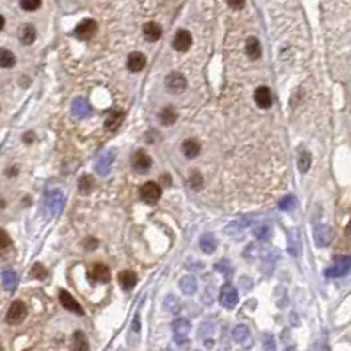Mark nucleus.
I'll return each instance as SVG.
<instances>
[{
	"label": "nucleus",
	"instance_id": "f257e3e1",
	"mask_svg": "<svg viewBox=\"0 0 351 351\" xmlns=\"http://www.w3.org/2000/svg\"><path fill=\"white\" fill-rule=\"evenodd\" d=\"M139 195H141V200L146 204H155L160 200L162 197V186L158 185V183H153V181H148V183H144L139 190Z\"/></svg>",
	"mask_w": 351,
	"mask_h": 351
},
{
	"label": "nucleus",
	"instance_id": "f03ea898",
	"mask_svg": "<svg viewBox=\"0 0 351 351\" xmlns=\"http://www.w3.org/2000/svg\"><path fill=\"white\" fill-rule=\"evenodd\" d=\"M27 316V304L23 301H14L5 314V321L9 325H19Z\"/></svg>",
	"mask_w": 351,
	"mask_h": 351
},
{
	"label": "nucleus",
	"instance_id": "7ed1b4c3",
	"mask_svg": "<svg viewBox=\"0 0 351 351\" xmlns=\"http://www.w3.org/2000/svg\"><path fill=\"white\" fill-rule=\"evenodd\" d=\"M65 206V197L60 190H51L46 199V207L49 211V216H58Z\"/></svg>",
	"mask_w": 351,
	"mask_h": 351
},
{
	"label": "nucleus",
	"instance_id": "20e7f679",
	"mask_svg": "<svg viewBox=\"0 0 351 351\" xmlns=\"http://www.w3.org/2000/svg\"><path fill=\"white\" fill-rule=\"evenodd\" d=\"M190 321L185 318H177L172 323V332H174V341L177 344H186L188 342V334H190Z\"/></svg>",
	"mask_w": 351,
	"mask_h": 351
},
{
	"label": "nucleus",
	"instance_id": "39448f33",
	"mask_svg": "<svg viewBox=\"0 0 351 351\" xmlns=\"http://www.w3.org/2000/svg\"><path fill=\"white\" fill-rule=\"evenodd\" d=\"M351 269V256H341V258L335 260L332 267H328L325 271V276L327 277H341L346 276L348 271Z\"/></svg>",
	"mask_w": 351,
	"mask_h": 351
},
{
	"label": "nucleus",
	"instance_id": "423d86ee",
	"mask_svg": "<svg viewBox=\"0 0 351 351\" xmlns=\"http://www.w3.org/2000/svg\"><path fill=\"white\" fill-rule=\"evenodd\" d=\"M220 302L226 309H234L239 302V293L232 285H223L222 291H220Z\"/></svg>",
	"mask_w": 351,
	"mask_h": 351
},
{
	"label": "nucleus",
	"instance_id": "0eeeda50",
	"mask_svg": "<svg viewBox=\"0 0 351 351\" xmlns=\"http://www.w3.org/2000/svg\"><path fill=\"white\" fill-rule=\"evenodd\" d=\"M97 21L95 19H83L81 23L76 27L74 33L78 39H83V41H86V39H92L95 33H97Z\"/></svg>",
	"mask_w": 351,
	"mask_h": 351
},
{
	"label": "nucleus",
	"instance_id": "6e6552de",
	"mask_svg": "<svg viewBox=\"0 0 351 351\" xmlns=\"http://www.w3.org/2000/svg\"><path fill=\"white\" fill-rule=\"evenodd\" d=\"M165 88L171 93L177 95L186 88V78L179 72H171V74L165 78Z\"/></svg>",
	"mask_w": 351,
	"mask_h": 351
},
{
	"label": "nucleus",
	"instance_id": "1a4fd4ad",
	"mask_svg": "<svg viewBox=\"0 0 351 351\" xmlns=\"http://www.w3.org/2000/svg\"><path fill=\"white\" fill-rule=\"evenodd\" d=\"M90 279L93 283H107L111 279V271L107 265L104 263H95L92 269H90Z\"/></svg>",
	"mask_w": 351,
	"mask_h": 351
},
{
	"label": "nucleus",
	"instance_id": "9d476101",
	"mask_svg": "<svg viewBox=\"0 0 351 351\" xmlns=\"http://www.w3.org/2000/svg\"><path fill=\"white\" fill-rule=\"evenodd\" d=\"M60 304L64 305L65 309H69L70 313H76V314H79V316H83L84 314V309L81 307V304L76 301L74 297L70 295L69 291L60 290Z\"/></svg>",
	"mask_w": 351,
	"mask_h": 351
},
{
	"label": "nucleus",
	"instance_id": "9b49d317",
	"mask_svg": "<svg viewBox=\"0 0 351 351\" xmlns=\"http://www.w3.org/2000/svg\"><path fill=\"white\" fill-rule=\"evenodd\" d=\"M172 46L179 53L188 51L190 46H191V33L188 30H177V33L174 35V41H172Z\"/></svg>",
	"mask_w": 351,
	"mask_h": 351
},
{
	"label": "nucleus",
	"instance_id": "f8f14e48",
	"mask_svg": "<svg viewBox=\"0 0 351 351\" xmlns=\"http://www.w3.org/2000/svg\"><path fill=\"white\" fill-rule=\"evenodd\" d=\"M151 157H149L146 151H135L134 157H132V165L137 172H146L151 169Z\"/></svg>",
	"mask_w": 351,
	"mask_h": 351
},
{
	"label": "nucleus",
	"instance_id": "ddd939ff",
	"mask_svg": "<svg viewBox=\"0 0 351 351\" xmlns=\"http://www.w3.org/2000/svg\"><path fill=\"white\" fill-rule=\"evenodd\" d=\"M255 102H256V106L262 107V109H267V107L272 106V93H271V90H269L267 86L256 88V92H255Z\"/></svg>",
	"mask_w": 351,
	"mask_h": 351
},
{
	"label": "nucleus",
	"instance_id": "4468645a",
	"mask_svg": "<svg viewBox=\"0 0 351 351\" xmlns=\"http://www.w3.org/2000/svg\"><path fill=\"white\" fill-rule=\"evenodd\" d=\"M143 33H144V37H146V41L157 42L158 39L162 37V27L158 23H155V21H149V23L144 25Z\"/></svg>",
	"mask_w": 351,
	"mask_h": 351
},
{
	"label": "nucleus",
	"instance_id": "2eb2a0df",
	"mask_svg": "<svg viewBox=\"0 0 351 351\" xmlns=\"http://www.w3.org/2000/svg\"><path fill=\"white\" fill-rule=\"evenodd\" d=\"M127 67H128L130 72H141V70L146 67V56H144L143 53H132V55L128 56Z\"/></svg>",
	"mask_w": 351,
	"mask_h": 351
},
{
	"label": "nucleus",
	"instance_id": "dca6fc26",
	"mask_svg": "<svg viewBox=\"0 0 351 351\" xmlns=\"http://www.w3.org/2000/svg\"><path fill=\"white\" fill-rule=\"evenodd\" d=\"M118 281H120V287L123 288V290L128 291L137 285V274H135L134 271H123V272H120V276H118Z\"/></svg>",
	"mask_w": 351,
	"mask_h": 351
},
{
	"label": "nucleus",
	"instance_id": "f3484780",
	"mask_svg": "<svg viewBox=\"0 0 351 351\" xmlns=\"http://www.w3.org/2000/svg\"><path fill=\"white\" fill-rule=\"evenodd\" d=\"M70 351H90L88 339L81 330L74 332V335H72V341H70Z\"/></svg>",
	"mask_w": 351,
	"mask_h": 351
},
{
	"label": "nucleus",
	"instance_id": "a211bd4d",
	"mask_svg": "<svg viewBox=\"0 0 351 351\" xmlns=\"http://www.w3.org/2000/svg\"><path fill=\"white\" fill-rule=\"evenodd\" d=\"M2 285L7 291H14L18 287V274L13 269H4L2 271Z\"/></svg>",
	"mask_w": 351,
	"mask_h": 351
},
{
	"label": "nucleus",
	"instance_id": "6ab92c4d",
	"mask_svg": "<svg viewBox=\"0 0 351 351\" xmlns=\"http://www.w3.org/2000/svg\"><path fill=\"white\" fill-rule=\"evenodd\" d=\"M112 160H114V151H106V153H104V155L98 158V162H97V172H98V174H100V176L109 174V169H111V165H112Z\"/></svg>",
	"mask_w": 351,
	"mask_h": 351
},
{
	"label": "nucleus",
	"instance_id": "aec40b11",
	"mask_svg": "<svg viewBox=\"0 0 351 351\" xmlns=\"http://www.w3.org/2000/svg\"><path fill=\"white\" fill-rule=\"evenodd\" d=\"M72 112L78 118H88V116L92 114V107H90V104L84 98H76L72 102Z\"/></svg>",
	"mask_w": 351,
	"mask_h": 351
},
{
	"label": "nucleus",
	"instance_id": "412c9836",
	"mask_svg": "<svg viewBox=\"0 0 351 351\" xmlns=\"http://www.w3.org/2000/svg\"><path fill=\"white\" fill-rule=\"evenodd\" d=\"M123 120H125V112L123 111H112L111 114L106 118V130H109V132L118 130Z\"/></svg>",
	"mask_w": 351,
	"mask_h": 351
},
{
	"label": "nucleus",
	"instance_id": "4be33fe9",
	"mask_svg": "<svg viewBox=\"0 0 351 351\" xmlns=\"http://www.w3.org/2000/svg\"><path fill=\"white\" fill-rule=\"evenodd\" d=\"M246 55L250 56L251 60H258L262 56V46L256 37H250L246 41Z\"/></svg>",
	"mask_w": 351,
	"mask_h": 351
},
{
	"label": "nucleus",
	"instance_id": "5701e85b",
	"mask_svg": "<svg viewBox=\"0 0 351 351\" xmlns=\"http://www.w3.org/2000/svg\"><path fill=\"white\" fill-rule=\"evenodd\" d=\"M181 149H183L186 158H195L199 157L200 153V143L197 139H186L185 143H183V146H181Z\"/></svg>",
	"mask_w": 351,
	"mask_h": 351
},
{
	"label": "nucleus",
	"instance_id": "b1692460",
	"mask_svg": "<svg viewBox=\"0 0 351 351\" xmlns=\"http://www.w3.org/2000/svg\"><path fill=\"white\" fill-rule=\"evenodd\" d=\"M314 239H316V244L318 246H327L330 240H332V230L328 226H316L314 230Z\"/></svg>",
	"mask_w": 351,
	"mask_h": 351
},
{
	"label": "nucleus",
	"instance_id": "393cba45",
	"mask_svg": "<svg viewBox=\"0 0 351 351\" xmlns=\"http://www.w3.org/2000/svg\"><path fill=\"white\" fill-rule=\"evenodd\" d=\"M179 288L183 290L185 295H193L197 291V279L195 276H183L179 279Z\"/></svg>",
	"mask_w": 351,
	"mask_h": 351
},
{
	"label": "nucleus",
	"instance_id": "a878e982",
	"mask_svg": "<svg viewBox=\"0 0 351 351\" xmlns=\"http://www.w3.org/2000/svg\"><path fill=\"white\" fill-rule=\"evenodd\" d=\"M160 121H162L163 125H174L176 121H177V111H176L174 106H165L160 111Z\"/></svg>",
	"mask_w": 351,
	"mask_h": 351
},
{
	"label": "nucleus",
	"instance_id": "bb28decb",
	"mask_svg": "<svg viewBox=\"0 0 351 351\" xmlns=\"http://www.w3.org/2000/svg\"><path fill=\"white\" fill-rule=\"evenodd\" d=\"M200 248H202L204 253H213L218 248V240L213 234H204L200 237Z\"/></svg>",
	"mask_w": 351,
	"mask_h": 351
},
{
	"label": "nucleus",
	"instance_id": "cd10ccee",
	"mask_svg": "<svg viewBox=\"0 0 351 351\" xmlns=\"http://www.w3.org/2000/svg\"><path fill=\"white\" fill-rule=\"evenodd\" d=\"M311 160H313V157H311V153L307 151V149H304V148L299 149L297 163H299V169H301V172H307V171H309Z\"/></svg>",
	"mask_w": 351,
	"mask_h": 351
},
{
	"label": "nucleus",
	"instance_id": "c85d7f7f",
	"mask_svg": "<svg viewBox=\"0 0 351 351\" xmlns=\"http://www.w3.org/2000/svg\"><path fill=\"white\" fill-rule=\"evenodd\" d=\"M35 37H37V32H35V27H33V25H25V27L21 28L19 39H21L23 44H32V42L35 41Z\"/></svg>",
	"mask_w": 351,
	"mask_h": 351
},
{
	"label": "nucleus",
	"instance_id": "c756f323",
	"mask_svg": "<svg viewBox=\"0 0 351 351\" xmlns=\"http://www.w3.org/2000/svg\"><path fill=\"white\" fill-rule=\"evenodd\" d=\"M14 64H16V58H14V55L9 49L0 51V65H2L4 69H11Z\"/></svg>",
	"mask_w": 351,
	"mask_h": 351
},
{
	"label": "nucleus",
	"instance_id": "7c9ffc66",
	"mask_svg": "<svg viewBox=\"0 0 351 351\" xmlns=\"http://www.w3.org/2000/svg\"><path fill=\"white\" fill-rule=\"evenodd\" d=\"M232 335H234V339H236L237 342H246L248 337H250V330H248L246 325H237V327L234 328Z\"/></svg>",
	"mask_w": 351,
	"mask_h": 351
},
{
	"label": "nucleus",
	"instance_id": "2f4dec72",
	"mask_svg": "<svg viewBox=\"0 0 351 351\" xmlns=\"http://www.w3.org/2000/svg\"><path fill=\"white\" fill-rule=\"evenodd\" d=\"M93 188H95V181H93L92 176H83L79 179V191L81 193H90Z\"/></svg>",
	"mask_w": 351,
	"mask_h": 351
},
{
	"label": "nucleus",
	"instance_id": "473e14b6",
	"mask_svg": "<svg viewBox=\"0 0 351 351\" xmlns=\"http://www.w3.org/2000/svg\"><path fill=\"white\" fill-rule=\"evenodd\" d=\"M204 185V179H202V174L197 171H193L191 174H190V186L193 190H200Z\"/></svg>",
	"mask_w": 351,
	"mask_h": 351
},
{
	"label": "nucleus",
	"instance_id": "72a5a7b5",
	"mask_svg": "<svg viewBox=\"0 0 351 351\" xmlns=\"http://www.w3.org/2000/svg\"><path fill=\"white\" fill-rule=\"evenodd\" d=\"M41 4L42 0H19V5L25 11H37L41 7Z\"/></svg>",
	"mask_w": 351,
	"mask_h": 351
},
{
	"label": "nucleus",
	"instance_id": "f704fd0d",
	"mask_svg": "<svg viewBox=\"0 0 351 351\" xmlns=\"http://www.w3.org/2000/svg\"><path fill=\"white\" fill-rule=\"evenodd\" d=\"M11 248H13V242H11L7 232H2V250H0L2 256H7V253H9Z\"/></svg>",
	"mask_w": 351,
	"mask_h": 351
},
{
	"label": "nucleus",
	"instance_id": "c9c22d12",
	"mask_svg": "<svg viewBox=\"0 0 351 351\" xmlns=\"http://www.w3.org/2000/svg\"><path fill=\"white\" fill-rule=\"evenodd\" d=\"M293 206H295V199H293L291 195L285 197V199H283L281 202H279V209H281V211H290V209L293 207Z\"/></svg>",
	"mask_w": 351,
	"mask_h": 351
},
{
	"label": "nucleus",
	"instance_id": "e433bc0d",
	"mask_svg": "<svg viewBox=\"0 0 351 351\" xmlns=\"http://www.w3.org/2000/svg\"><path fill=\"white\" fill-rule=\"evenodd\" d=\"M32 276H35L37 279H46L48 271L42 267L41 263H35V265H33V269H32Z\"/></svg>",
	"mask_w": 351,
	"mask_h": 351
},
{
	"label": "nucleus",
	"instance_id": "4c0bfd02",
	"mask_svg": "<svg viewBox=\"0 0 351 351\" xmlns=\"http://www.w3.org/2000/svg\"><path fill=\"white\" fill-rule=\"evenodd\" d=\"M269 226L267 225H262V226H256L255 228V236L258 237L260 240H265V239H269Z\"/></svg>",
	"mask_w": 351,
	"mask_h": 351
},
{
	"label": "nucleus",
	"instance_id": "58836bf2",
	"mask_svg": "<svg viewBox=\"0 0 351 351\" xmlns=\"http://www.w3.org/2000/svg\"><path fill=\"white\" fill-rule=\"evenodd\" d=\"M83 246L88 251H93L95 248H98V240L95 239V237H86V239L83 240Z\"/></svg>",
	"mask_w": 351,
	"mask_h": 351
},
{
	"label": "nucleus",
	"instance_id": "ea45409f",
	"mask_svg": "<svg viewBox=\"0 0 351 351\" xmlns=\"http://www.w3.org/2000/svg\"><path fill=\"white\" fill-rule=\"evenodd\" d=\"M263 348H265V351H274L276 350V344H274V337L269 334V335H265V339H263Z\"/></svg>",
	"mask_w": 351,
	"mask_h": 351
},
{
	"label": "nucleus",
	"instance_id": "a19ab883",
	"mask_svg": "<svg viewBox=\"0 0 351 351\" xmlns=\"http://www.w3.org/2000/svg\"><path fill=\"white\" fill-rule=\"evenodd\" d=\"M226 4L230 5L232 9H242L246 4V0H226Z\"/></svg>",
	"mask_w": 351,
	"mask_h": 351
},
{
	"label": "nucleus",
	"instance_id": "79ce46f5",
	"mask_svg": "<svg viewBox=\"0 0 351 351\" xmlns=\"http://www.w3.org/2000/svg\"><path fill=\"white\" fill-rule=\"evenodd\" d=\"M162 183H163V185H165V186H169V185H171V183H172L171 176L163 174V176H162Z\"/></svg>",
	"mask_w": 351,
	"mask_h": 351
},
{
	"label": "nucleus",
	"instance_id": "37998d69",
	"mask_svg": "<svg viewBox=\"0 0 351 351\" xmlns=\"http://www.w3.org/2000/svg\"><path fill=\"white\" fill-rule=\"evenodd\" d=\"M344 234H346V237H350V239H351V220H350V222H348L346 230H344Z\"/></svg>",
	"mask_w": 351,
	"mask_h": 351
},
{
	"label": "nucleus",
	"instance_id": "c03bdc74",
	"mask_svg": "<svg viewBox=\"0 0 351 351\" xmlns=\"http://www.w3.org/2000/svg\"><path fill=\"white\" fill-rule=\"evenodd\" d=\"M134 332H139V316H135L134 319Z\"/></svg>",
	"mask_w": 351,
	"mask_h": 351
},
{
	"label": "nucleus",
	"instance_id": "a18cd8bd",
	"mask_svg": "<svg viewBox=\"0 0 351 351\" xmlns=\"http://www.w3.org/2000/svg\"><path fill=\"white\" fill-rule=\"evenodd\" d=\"M162 351H174L172 348H165V350H162Z\"/></svg>",
	"mask_w": 351,
	"mask_h": 351
},
{
	"label": "nucleus",
	"instance_id": "49530a36",
	"mask_svg": "<svg viewBox=\"0 0 351 351\" xmlns=\"http://www.w3.org/2000/svg\"><path fill=\"white\" fill-rule=\"evenodd\" d=\"M287 351H295V348H288V350Z\"/></svg>",
	"mask_w": 351,
	"mask_h": 351
},
{
	"label": "nucleus",
	"instance_id": "de8ad7c7",
	"mask_svg": "<svg viewBox=\"0 0 351 351\" xmlns=\"http://www.w3.org/2000/svg\"><path fill=\"white\" fill-rule=\"evenodd\" d=\"M116 351H125V350H123V348H118V350H116Z\"/></svg>",
	"mask_w": 351,
	"mask_h": 351
}]
</instances>
